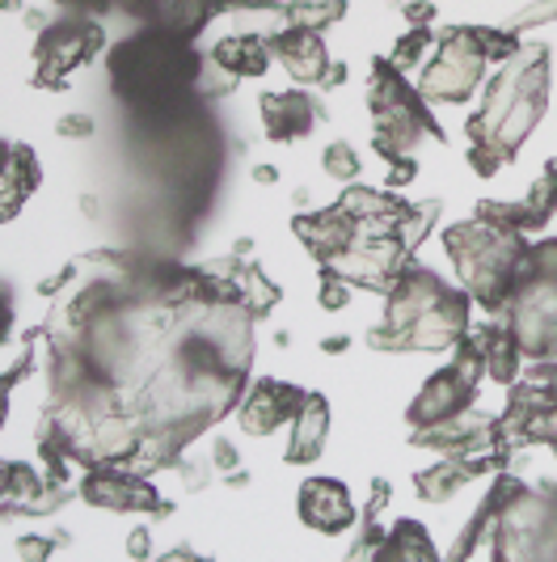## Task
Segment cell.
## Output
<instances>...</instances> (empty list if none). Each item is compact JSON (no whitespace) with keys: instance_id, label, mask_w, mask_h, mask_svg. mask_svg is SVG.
<instances>
[{"instance_id":"cell-1","label":"cell","mask_w":557,"mask_h":562,"mask_svg":"<svg viewBox=\"0 0 557 562\" xmlns=\"http://www.w3.org/2000/svg\"><path fill=\"white\" fill-rule=\"evenodd\" d=\"M486 64L490 59L481 56L474 26L447 30L444 38H440V47H435V59H427V68H422L418 93L427 102H440V106H461V102H469L481 89Z\"/></svg>"},{"instance_id":"cell-2","label":"cell","mask_w":557,"mask_h":562,"mask_svg":"<svg viewBox=\"0 0 557 562\" xmlns=\"http://www.w3.org/2000/svg\"><path fill=\"white\" fill-rule=\"evenodd\" d=\"M106 47V26L98 18H72L64 13L56 18V26L38 34L34 47V85L38 89H68V72H77L81 64L98 59V52Z\"/></svg>"},{"instance_id":"cell-3","label":"cell","mask_w":557,"mask_h":562,"mask_svg":"<svg viewBox=\"0 0 557 562\" xmlns=\"http://www.w3.org/2000/svg\"><path fill=\"white\" fill-rule=\"evenodd\" d=\"M502 326L520 342L524 360L541 364V360H557V283L528 280L511 310L502 313Z\"/></svg>"},{"instance_id":"cell-4","label":"cell","mask_w":557,"mask_h":562,"mask_svg":"<svg viewBox=\"0 0 557 562\" xmlns=\"http://www.w3.org/2000/svg\"><path fill=\"white\" fill-rule=\"evenodd\" d=\"M84 504L102 507V512H152V516H169L173 504L157 495V486L139 474H127L123 465H98L89 470L84 482L77 486Z\"/></svg>"},{"instance_id":"cell-5","label":"cell","mask_w":557,"mask_h":562,"mask_svg":"<svg viewBox=\"0 0 557 562\" xmlns=\"http://www.w3.org/2000/svg\"><path fill=\"white\" fill-rule=\"evenodd\" d=\"M469 313H474V296L465 288L447 283L444 292H440V301L406 330V351L418 356V351H447V347H456L465 338V330L474 326Z\"/></svg>"},{"instance_id":"cell-6","label":"cell","mask_w":557,"mask_h":562,"mask_svg":"<svg viewBox=\"0 0 557 562\" xmlns=\"http://www.w3.org/2000/svg\"><path fill=\"white\" fill-rule=\"evenodd\" d=\"M305 390L300 385H287V381H258L246 390L241 406H237V423L246 436H271L283 423L292 427V419L300 415L305 406Z\"/></svg>"},{"instance_id":"cell-7","label":"cell","mask_w":557,"mask_h":562,"mask_svg":"<svg viewBox=\"0 0 557 562\" xmlns=\"http://www.w3.org/2000/svg\"><path fill=\"white\" fill-rule=\"evenodd\" d=\"M477 397V385L469 376H461L456 368L447 364L444 372H435L418 397L410 402V411H406V419H410V431L418 427H431V423H444V419H456V415H465L469 406H474Z\"/></svg>"},{"instance_id":"cell-8","label":"cell","mask_w":557,"mask_h":562,"mask_svg":"<svg viewBox=\"0 0 557 562\" xmlns=\"http://www.w3.org/2000/svg\"><path fill=\"white\" fill-rule=\"evenodd\" d=\"M292 233L305 241V250L321 262V267H330L338 254H346L355 241H360V225H355V216L334 203V207H321V212H300L296 221H292Z\"/></svg>"},{"instance_id":"cell-9","label":"cell","mask_w":557,"mask_h":562,"mask_svg":"<svg viewBox=\"0 0 557 562\" xmlns=\"http://www.w3.org/2000/svg\"><path fill=\"white\" fill-rule=\"evenodd\" d=\"M296 512H300V520H305L308 529H317V533L326 537L346 533L355 525V504H351L346 486L338 479H308L300 486Z\"/></svg>"},{"instance_id":"cell-10","label":"cell","mask_w":557,"mask_h":562,"mask_svg":"<svg viewBox=\"0 0 557 562\" xmlns=\"http://www.w3.org/2000/svg\"><path fill=\"white\" fill-rule=\"evenodd\" d=\"M262 127L278 144L305 140L308 132L321 123V102L305 89H283V93H262Z\"/></svg>"},{"instance_id":"cell-11","label":"cell","mask_w":557,"mask_h":562,"mask_svg":"<svg viewBox=\"0 0 557 562\" xmlns=\"http://www.w3.org/2000/svg\"><path fill=\"white\" fill-rule=\"evenodd\" d=\"M338 203L355 216L360 237H397V225H401L406 212H410V203L397 195V191H367L360 182H351Z\"/></svg>"},{"instance_id":"cell-12","label":"cell","mask_w":557,"mask_h":562,"mask_svg":"<svg viewBox=\"0 0 557 562\" xmlns=\"http://www.w3.org/2000/svg\"><path fill=\"white\" fill-rule=\"evenodd\" d=\"M271 43H275V59L287 68V77L292 81L305 85H321L326 81V72H330V52H326V43H321V34H308V30H296V26H283L271 34Z\"/></svg>"},{"instance_id":"cell-13","label":"cell","mask_w":557,"mask_h":562,"mask_svg":"<svg viewBox=\"0 0 557 562\" xmlns=\"http://www.w3.org/2000/svg\"><path fill=\"white\" fill-rule=\"evenodd\" d=\"M330 440V402L321 394H308L300 415L292 419V440H287V465H312Z\"/></svg>"},{"instance_id":"cell-14","label":"cell","mask_w":557,"mask_h":562,"mask_svg":"<svg viewBox=\"0 0 557 562\" xmlns=\"http://www.w3.org/2000/svg\"><path fill=\"white\" fill-rule=\"evenodd\" d=\"M212 59L228 68L232 77H266V68L275 64V43L271 34H232L220 38Z\"/></svg>"},{"instance_id":"cell-15","label":"cell","mask_w":557,"mask_h":562,"mask_svg":"<svg viewBox=\"0 0 557 562\" xmlns=\"http://www.w3.org/2000/svg\"><path fill=\"white\" fill-rule=\"evenodd\" d=\"M545 102H549V89H536V93H524V98L507 111V119H502L499 132H495V140H490L507 161L520 153V144L528 140L532 132H536V123L545 119Z\"/></svg>"},{"instance_id":"cell-16","label":"cell","mask_w":557,"mask_h":562,"mask_svg":"<svg viewBox=\"0 0 557 562\" xmlns=\"http://www.w3.org/2000/svg\"><path fill=\"white\" fill-rule=\"evenodd\" d=\"M372 562H444V559L435 554V541L427 537V529L418 520H401V525L389 529L385 546L376 550Z\"/></svg>"},{"instance_id":"cell-17","label":"cell","mask_w":557,"mask_h":562,"mask_svg":"<svg viewBox=\"0 0 557 562\" xmlns=\"http://www.w3.org/2000/svg\"><path fill=\"white\" fill-rule=\"evenodd\" d=\"M34 191H38V161H34V153L22 148V144H9V153H4V216L13 221L22 199H30Z\"/></svg>"},{"instance_id":"cell-18","label":"cell","mask_w":557,"mask_h":562,"mask_svg":"<svg viewBox=\"0 0 557 562\" xmlns=\"http://www.w3.org/2000/svg\"><path fill=\"white\" fill-rule=\"evenodd\" d=\"M477 221L502 228V233H520V237H528V233H536V228L549 225V216H545L541 207H532L528 199H520V203L481 199V203H477Z\"/></svg>"},{"instance_id":"cell-19","label":"cell","mask_w":557,"mask_h":562,"mask_svg":"<svg viewBox=\"0 0 557 562\" xmlns=\"http://www.w3.org/2000/svg\"><path fill=\"white\" fill-rule=\"evenodd\" d=\"M465 482H469V470L456 457H440L431 470H418L414 474L418 499H427V504H447Z\"/></svg>"},{"instance_id":"cell-20","label":"cell","mask_w":557,"mask_h":562,"mask_svg":"<svg viewBox=\"0 0 557 562\" xmlns=\"http://www.w3.org/2000/svg\"><path fill=\"white\" fill-rule=\"evenodd\" d=\"M232 292H237V305H246V310H250V317H266V313H271L278 301H283L278 283L271 280L266 271H258L253 262H246V267L237 271V280H232Z\"/></svg>"},{"instance_id":"cell-21","label":"cell","mask_w":557,"mask_h":562,"mask_svg":"<svg viewBox=\"0 0 557 562\" xmlns=\"http://www.w3.org/2000/svg\"><path fill=\"white\" fill-rule=\"evenodd\" d=\"M43 486H47V479L26 461H9L4 465V507L9 512H30L34 499L43 495Z\"/></svg>"},{"instance_id":"cell-22","label":"cell","mask_w":557,"mask_h":562,"mask_svg":"<svg viewBox=\"0 0 557 562\" xmlns=\"http://www.w3.org/2000/svg\"><path fill=\"white\" fill-rule=\"evenodd\" d=\"M342 18H346V0H292L287 4V26L308 30V34H321Z\"/></svg>"},{"instance_id":"cell-23","label":"cell","mask_w":557,"mask_h":562,"mask_svg":"<svg viewBox=\"0 0 557 562\" xmlns=\"http://www.w3.org/2000/svg\"><path fill=\"white\" fill-rule=\"evenodd\" d=\"M520 360H524L520 342H515L511 330L502 326L499 338H495V342H490V351H486V376H490V381H499V385H515V381H520Z\"/></svg>"},{"instance_id":"cell-24","label":"cell","mask_w":557,"mask_h":562,"mask_svg":"<svg viewBox=\"0 0 557 562\" xmlns=\"http://www.w3.org/2000/svg\"><path fill=\"white\" fill-rule=\"evenodd\" d=\"M440 212H444V203H440V199H422V203H410L406 221L397 225V241H401V250L414 254L418 246L427 241V233L435 228V221H440Z\"/></svg>"},{"instance_id":"cell-25","label":"cell","mask_w":557,"mask_h":562,"mask_svg":"<svg viewBox=\"0 0 557 562\" xmlns=\"http://www.w3.org/2000/svg\"><path fill=\"white\" fill-rule=\"evenodd\" d=\"M477 34V47H481V56L490 59V64H511V59L524 52V43H520V34H511L507 26H474Z\"/></svg>"},{"instance_id":"cell-26","label":"cell","mask_w":557,"mask_h":562,"mask_svg":"<svg viewBox=\"0 0 557 562\" xmlns=\"http://www.w3.org/2000/svg\"><path fill=\"white\" fill-rule=\"evenodd\" d=\"M431 47H435V34H431V30H406V34L393 43V52L385 59H389L397 72H410Z\"/></svg>"},{"instance_id":"cell-27","label":"cell","mask_w":557,"mask_h":562,"mask_svg":"<svg viewBox=\"0 0 557 562\" xmlns=\"http://www.w3.org/2000/svg\"><path fill=\"white\" fill-rule=\"evenodd\" d=\"M321 169L334 178V182H342V187H351L355 178H360V153L351 148L346 140H334V144H326V153H321Z\"/></svg>"},{"instance_id":"cell-28","label":"cell","mask_w":557,"mask_h":562,"mask_svg":"<svg viewBox=\"0 0 557 562\" xmlns=\"http://www.w3.org/2000/svg\"><path fill=\"white\" fill-rule=\"evenodd\" d=\"M237 81H241V77H232V72L220 68L216 59H207V64H203V72H198L195 89H198V98H203V102H220V98H228V93L237 89Z\"/></svg>"},{"instance_id":"cell-29","label":"cell","mask_w":557,"mask_h":562,"mask_svg":"<svg viewBox=\"0 0 557 562\" xmlns=\"http://www.w3.org/2000/svg\"><path fill=\"white\" fill-rule=\"evenodd\" d=\"M549 22H557V0H532L520 13L507 18V30H511V34H524V30L549 26Z\"/></svg>"},{"instance_id":"cell-30","label":"cell","mask_w":557,"mask_h":562,"mask_svg":"<svg viewBox=\"0 0 557 562\" xmlns=\"http://www.w3.org/2000/svg\"><path fill=\"white\" fill-rule=\"evenodd\" d=\"M385 529H380V520H360V533L351 541V550H346V559L342 562H372L376 559V550L385 546Z\"/></svg>"},{"instance_id":"cell-31","label":"cell","mask_w":557,"mask_h":562,"mask_svg":"<svg viewBox=\"0 0 557 562\" xmlns=\"http://www.w3.org/2000/svg\"><path fill=\"white\" fill-rule=\"evenodd\" d=\"M351 292H355V283H346L342 276L326 271V276H321V292H317V305L326 313L346 310V305H351Z\"/></svg>"},{"instance_id":"cell-32","label":"cell","mask_w":557,"mask_h":562,"mask_svg":"<svg viewBox=\"0 0 557 562\" xmlns=\"http://www.w3.org/2000/svg\"><path fill=\"white\" fill-rule=\"evenodd\" d=\"M528 445H557V402H545L532 411Z\"/></svg>"},{"instance_id":"cell-33","label":"cell","mask_w":557,"mask_h":562,"mask_svg":"<svg viewBox=\"0 0 557 562\" xmlns=\"http://www.w3.org/2000/svg\"><path fill=\"white\" fill-rule=\"evenodd\" d=\"M528 203H532V207H541L545 216H554V212H557V161H549V166H545V173L532 182Z\"/></svg>"},{"instance_id":"cell-34","label":"cell","mask_w":557,"mask_h":562,"mask_svg":"<svg viewBox=\"0 0 557 562\" xmlns=\"http://www.w3.org/2000/svg\"><path fill=\"white\" fill-rule=\"evenodd\" d=\"M469 166L481 173V178H490V173H499L507 166V157H502L495 144H469Z\"/></svg>"},{"instance_id":"cell-35","label":"cell","mask_w":557,"mask_h":562,"mask_svg":"<svg viewBox=\"0 0 557 562\" xmlns=\"http://www.w3.org/2000/svg\"><path fill=\"white\" fill-rule=\"evenodd\" d=\"M56 132L64 140H89L98 132V123H93V114H64L56 123Z\"/></svg>"},{"instance_id":"cell-36","label":"cell","mask_w":557,"mask_h":562,"mask_svg":"<svg viewBox=\"0 0 557 562\" xmlns=\"http://www.w3.org/2000/svg\"><path fill=\"white\" fill-rule=\"evenodd\" d=\"M18 554H22V562H52V554H56V537H22L18 541Z\"/></svg>"},{"instance_id":"cell-37","label":"cell","mask_w":557,"mask_h":562,"mask_svg":"<svg viewBox=\"0 0 557 562\" xmlns=\"http://www.w3.org/2000/svg\"><path fill=\"white\" fill-rule=\"evenodd\" d=\"M414 178H418L414 153H410V157H397V161H389V178H385V191H401V187H410Z\"/></svg>"},{"instance_id":"cell-38","label":"cell","mask_w":557,"mask_h":562,"mask_svg":"<svg viewBox=\"0 0 557 562\" xmlns=\"http://www.w3.org/2000/svg\"><path fill=\"white\" fill-rule=\"evenodd\" d=\"M401 18H406L410 30H431L435 26V4H427V0H406V4H401Z\"/></svg>"},{"instance_id":"cell-39","label":"cell","mask_w":557,"mask_h":562,"mask_svg":"<svg viewBox=\"0 0 557 562\" xmlns=\"http://www.w3.org/2000/svg\"><path fill=\"white\" fill-rule=\"evenodd\" d=\"M389 499H393L389 479L372 482V495H367V504H363V520H380V516H385V507H389Z\"/></svg>"},{"instance_id":"cell-40","label":"cell","mask_w":557,"mask_h":562,"mask_svg":"<svg viewBox=\"0 0 557 562\" xmlns=\"http://www.w3.org/2000/svg\"><path fill=\"white\" fill-rule=\"evenodd\" d=\"M127 554L136 562H152V533H148V525H136L127 533Z\"/></svg>"},{"instance_id":"cell-41","label":"cell","mask_w":557,"mask_h":562,"mask_svg":"<svg viewBox=\"0 0 557 562\" xmlns=\"http://www.w3.org/2000/svg\"><path fill=\"white\" fill-rule=\"evenodd\" d=\"M212 465H216V470H220L224 479H228L232 470H241V452L232 449L228 440H216V452H212Z\"/></svg>"},{"instance_id":"cell-42","label":"cell","mask_w":557,"mask_h":562,"mask_svg":"<svg viewBox=\"0 0 557 562\" xmlns=\"http://www.w3.org/2000/svg\"><path fill=\"white\" fill-rule=\"evenodd\" d=\"M342 81H346V64L338 59V64H330V72H326V81H321V89H338Z\"/></svg>"},{"instance_id":"cell-43","label":"cell","mask_w":557,"mask_h":562,"mask_svg":"<svg viewBox=\"0 0 557 562\" xmlns=\"http://www.w3.org/2000/svg\"><path fill=\"white\" fill-rule=\"evenodd\" d=\"M346 347H351V338H346V335L321 338V351H326V356H342V351H346Z\"/></svg>"},{"instance_id":"cell-44","label":"cell","mask_w":557,"mask_h":562,"mask_svg":"<svg viewBox=\"0 0 557 562\" xmlns=\"http://www.w3.org/2000/svg\"><path fill=\"white\" fill-rule=\"evenodd\" d=\"M253 182L271 187V182H278V169H275V166H258V169H253Z\"/></svg>"},{"instance_id":"cell-45","label":"cell","mask_w":557,"mask_h":562,"mask_svg":"<svg viewBox=\"0 0 557 562\" xmlns=\"http://www.w3.org/2000/svg\"><path fill=\"white\" fill-rule=\"evenodd\" d=\"M237 9H275V4H292V0H232Z\"/></svg>"},{"instance_id":"cell-46","label":"cell","mask_w":557,"mask_h":562,"mask_svg":"<svg viewBox=\"0 0 557 562\" xmlns=\"http://www.w3.org/2000/svg\"><path fill=\"white\" fill-rule=\"evenodd\" d=\"M152 562H212V559H198V554H186V550H178V554H166V559H152Z\"/></svg>"},{"instance_id":"cell-47","label":"cell","mask_w":557,"mask_h":562,"mask_svg":"<svg viewBox=\"0 0 557 562\" xmlns=\"http://www.w3.org/2000/svg\"><path fill=\"white\" fill-rule=\"evenodd\" d=\"M246 482H250L246 470H232V474H228V486H246Z\"/></svg>"},{"instance_id":"cell-48","label":"cell","mask_w":557,"mask_h":562,"mask_svg":"<svg viewBox=\"0 0 557 562\" xmlns=\"http://www.w3.org/2000/svg\"><path fill=\"white\" fill-rule=\"evenodd\" d=\"M385 4H406V0H385Z\"/></svg>"}]
</instances>
